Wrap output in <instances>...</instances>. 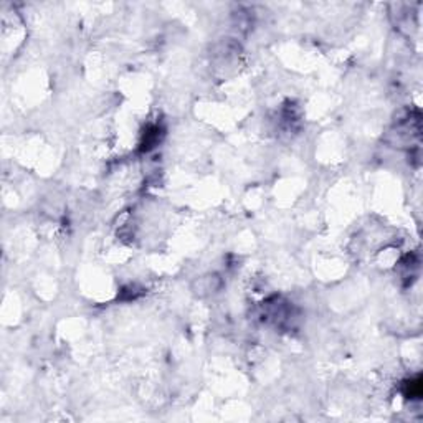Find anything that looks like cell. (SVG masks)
I'll list each match as a JSON object with an SVG mask.
<instances>
[{"label": "cell", "instance_id": "cell-1", "mask_svg": "<svg viewBox=\"0 0 423 423\" xmlns=\"http://www.w3.org/2000/svg\"><path fill=\"white\" fill-rule=\"evenodd\" d=\"M159 132L161 129L157 126H152L146 134H144V141H142V149L144 151H149L159 142Z\"/></svg>", "mask_w": 423, "mask_h": 423}, {"label": "cell", "instance_id": "cell-2", "mask_svg": "<svg viewBox=\"0 0 423 423\" xmlns=\"http://www.w3.org/2000/svg\"><path fill=\"white\" fill-rule=\"evenodd\" d=\"M405 395H407V399H420V395H422V379L420 377L408 380L407 385H405Z\"/></svg>", "mask_w": 423, "mask_h": 423}]
</instances>
